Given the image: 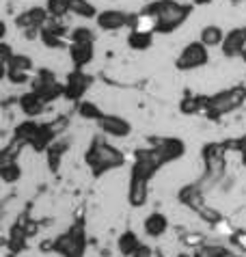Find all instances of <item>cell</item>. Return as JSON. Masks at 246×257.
Returning <instances> with one entry per match:
<instances>
[{"mask_svg":"<svg viewBox=\"0 0 246 257\" xmlns=\"http://www.w3.org/2000/svg\"><path fill=\"white\" fill-rule=\"evenodd\" d=\"M84 164L93 177H102L126 164V154L104 137H95L84 152Z\"/></svg>","mask_w":246,"mask_h":257,"instance_id":"1","label":"cell"},{"mask_svg":"<svg viewBox=\"0 0 246 257\" xmlns=\"http://www.w3.org/2000/svg\"><path fill=\"white\" fill-rule=\"evenodd\" d=\"M145 11L156 18L158 35H171L188 22V18L194 11V5H186L179 0H156V3H149L145 7Z\"/></svg>","mask_w":246,"mask_h":257,"instance_id":"2","label":"cell"},{"mask_svg":"<svg viewBox=\"0 0 246 257\" xmlns=\"http://www.w3.org/2000/svg\"><path fill=\"white\" fill-rule=\"evenodd\" d=\"M246 104V84H231V87L216 91V93L205 97V110L203 115L212 121L225 119L231 112L240 110Z\"/></svg>","mask_w":246,"mask_h":257,"instance_id":"3","label":"cell"},{"mask_svg":"<svg viewBox=\"0 0 246 257\" xmlns=\"http://www.w3.org/2000/svg\"><path fill=\"white\" fill-rule=\"evenodd\" d=\"M52 253L61 257H84L86 255V229L82 220H76L67 231L52 240Z\"/></svg>","mask_w":246,"mask_h":257,"instance_id":"4","label":"cell"},{"mask_svg":"<svg viewBox=\"0 0 246 257\" xmlns=\"http://www.w3.org/2000/svg\"><path fill=\"white\" fill-rule=\"evenodd\" d=\"M209 63V48L201 41H190L182 48V52L177 54L175 59V69L179 71H194V69H201Z\"/></svg>","mask_w":246,"mask_h":257,"instance_id":"5","label":"cell"},{"mask_svg":"<svg viewBox=\"0 0 246 257\" xmlns=\"http://www.w3.org/2000/svg\"><path fill=\"white\" fill-rule=\"evenodd\" d=\"M91 87V76L86 74L84 69H71L67 76H65V82H63V97L67 102H74V104H80L86 91Z\"/></svg>","mask_w":246,"mask_h":257,"instance_id":"6","label":"cell"},{"mask_svg":"<svg viewBox=\"0 0 246 257\" xmlns=\"http://www.w3.org/2000/svg\"><path fill=\"white\" fill-rule=\"evenodd\" d=\"M31 91H35L37 95H41L48 104H52L54 99L63 97V84L56 80V76L52 74V71H48V69L37 71V76L31 80Z\"/></svg>","mask_w":246,"mask_h":257,"instance_id":"7","label":"cell"},{"mask_svg":"<svg viewBox=\"0 0 246 257\" xmlns=\"http://www.w3.org/2000/svg\"><path fill=\"white\" fill-rule=\"evenodd\" d=\"M97 130L102 137L108 139H128L132 134V123L121 117V115H112V112H104V117L97 121Z\"/></svg>","mask_w":246,"mask_h":257,"instance_id":"8","label":"cell"},{"mask_svg":"<svg viewBox=\"0 0 246 257\" xmlns=\"http://www.w3.org/2000/svg\"><path fill=\"white\" fill-rule=\"evenodd\" d=\"M130 22H132V13H128L123 9H104L95 18L97 28L104 33H114V31H121V28H130Z\"/></svg>","mask_w":246,"mask_h":257,"instance_id":"9","label":"cell"},{"mask_svg":"<svg viewBox=\"0 0 246 257\" xmlns=\"http://www.w3.org/2000/svg\"><path fill=\"white\" fill-rule=\"evenodd\" d=\"M177 201H179V205H184L186 210L199 214L205 208V190L199 182L184 184V186L177 190Z\"/></svg>","mask_w":246,"mask_h":257,"instance_id":"10","label":"cell"},{"mask_svg":"<svg viewBox=\"0 0 246 257\" xmlns=\"http://www.w3.org/2000/svg\"><path fill=\"white\" fill-rule=\"evenodd\" d=\"M151 145L158 149L160 158L164 164H171V162H177L184 158L186 154V143L177 137H166V139H151Z\"/></svg>","mask_w":246,"mask_h":257,"instance_id":"11","label":"cell"},{"mask_svg":"<svg viewBox=\"0 0 246 257\" xmlns=\"http://www.w3.org/2000/svg\"><path fill=\"white\" fill-rule=\"evenodd\" d=\"M244 48H246V26L231 28L225 35V41H222V46H220L222 56H227V59H242Z\"/></svg>","mask_w":246,"mask_h":257,"instance_id":"12","label":"cell"},{"mask_svg":"<svg viewBox=\"0 0 246 257\" xmlns=\"http://www.w3.org/2000/svg\"><path fill=\"white\" fill-rule=\"evenodd\" d=\"M67 52H69V61H71V65H74V69H84L95 59V41L69 44Z\"/></svg>","mask_w":246,"mask_h":257,"instance_id":"13","label":"cell"},{"mask_svg":"<svg viewBox=\"0 0 246 257\" xmlns=\"http://www.w3.org/2000/svg\"><path fill=\"white\" fill-rule=\"evenodd\" d=\"M149 182L151 180H143V177L130 175L128 182V203L132 208H143L149 199Z\"/></svg>","mask_w":246,"mask_h":257,"instance_id":"14","label":"cell"},{"mask_svg":"<svg viewBox=\"0 0 246 257\" xmlns=\"http://www.w3.org/2000/svg\"><path fill=\"white\" fill-rule=\"evenodd\" d=\"M18 106L28 119H35V117H39V115L46 112L48 102L41 95L35 93V91H26V93H22L18 97Z\"/></svg>","mask_w":246,"mask_h":257,"instance_id":"15","label":"cell"},{"mask_svg":"<svg viewBox=\"0 0 246 257\" xmlns=\"http://www.w3.org/2000/svg\"><path fill=\"white\" fill-rule=\"evenodd\" d=\"M169 227H171V223H169V218H166V214H162V212H149L147 216H145V220H143V231L149 235V238H162V235L169 231Z\"/></svg>","mask_w":246,"mask_h":257,"instance_id":"16","label":"cell"},{"mask_svg":"<svg viewBox=\"0 0 246 257\" xmlns=\"http://www.w3.org/2000/svg\"><path fill=\"white\" fill-rule=\"evenodd\" d=\"M141 246H143V242H141V238H139V233H136V231L126 229L123 233H119V238H117V251H119V255L132 257Z\"/></svg>","mask_w":246,"mask_h":257,"instance_id":"17","label":"cell"},{"mask_svg":"<svg viewBox=\"0 0 246 257\" xmlns=\"http://www.w3.org/2000/svg\"><path fill=\"white\" fill-rule=\"evenodd\" d=\"M205 97L207 95H201V93H186L179 99V112L182 115H203Z\"/></svg>","mask_w":246,"mask_h":257,"instance_id":"18","label":"cell"},{"mask_svg":"<svg viewBox=\"0 0 246 257\" xmlns=\"http://www.w3.org/2000/svg\"><path fill=\"white\" fill-rule=\"evenodd\" d=\"M225 31L218 26V24H205L199 33V41L205 44L207 48H220L222 41H225Z\"/></svg>","mask_w":246,"mask_h":257,"instance_id":"19","label":"cell"},{"mask_svg":"<svg viewBox=\"0 0 246 257\" xmlns=\"http://www.w3.org/2000/svg\"><path fill=\"white\" fill-rule=\"evenodd\" d=\"M154 37L156 33H145V31H130L128 33V48L134 52H145L154 46Z\"/></svg>","mask_w":246,"mask_h":257,"instance_id":"20","label":"cell"},{"mask_svg":"<svg viewBox=\"0 0 246 257\" xmlns=\"http://www.w3.org/2000/svg\"><path fill=\"white\" fill-rule=\"evenodd\" d=\"M39 127H41V123H37L35 119H26V121H22V123H18L16 132H13V139L24 143V145H31L35 137L39 134Z\"/></svg>","mask_w":246,"mask_h":257,"instance_id":"21","label":"cell"},{"mask_svg":"<svg viewBox=\"0 0 246 257\" xmlns=\"http://www.w3.org/2000/svg\"><path fill=\"white\" fill-rule=\"evenodd\" d=\"M0 180L5 184H18L22 180V167L18 160H5L0 162Z\"/></svg>","mask_w":246,"mask_h":257,"instance_id":"22","label":"cell"},{"mask_svg":"<svg viewBox=\"0 0 246 257\" xmlns=\"http://www.w3.org/2000/svg\"><path fill=\"white\" fill-rule=\"evenodd\" d=\"M69 9L76 18H82V20H95L99 13L95 9V5L89 3V0H69Z\"/></svg>","mask_w":246,"mask_h":257,"instance_id":"23","label":"cell"},{"mask_svg":"<svg viewBox=\"0 0 246 257\" xmlns=\"http://www.w3.org/2000/svg\"><path fill=\"white\" fill-rule=\"evenodd\" d=\"M65 154H67V141H54L52 145L46 149V158H48L50 169H52V171L59 169V164H61Z\"/></svg>","mask_w":246,"mask_h":257,"instance_id":"24","label":"cell"},{"mask_svg":"<svg viewBox=\"0 0 246 257\" xmlns=\"http://www.w3.org/2000/svg\"><path fill=\"white\" fill-rule=\"evenodd\" d=\"M179 242H182V246L190 248V251H197L199 246H203L207 242V235L203 231H197V229H186L179 233Z\"/></svg>","mask_w":246,"mask_h":257,"instance_id":"25","label":"cell"},{"mask_svg":"<svg viewBox=\"0 0 246 257\" xmlns=\"http://www.w3.org/2000/svg\"><path fill=\"white\" fill-rule=\"evenodd\" d=\"M78 115L86 121H95L97 123V121L104 117V110L99 108V104L91 102V99H82V102L78 104Z\"/></svg>","mask_w":246,"mask_h":257,"instance_id":"26","label":"cell"},{"mask_svg":"<svg viewBox=\"0 0 246 257\" xmlns=\"http://www.w3.org/2000/svg\"><path fill=\"white\" fill-rule=\"evenodd\" d=\"M7 244H9V251L22 253L28 246V235H26V231L22 229L20 225H16V227H13V231L9 233V240H7Z\"/></svg>","mask_w":246,"mask_h":257,"instance_id":"27","label":"cell"},{"mask_svg":"<svg viewBox=\"0 0 246 257\" xmlns=\"http://www.w3.org/2000/svg\"><path fill=\"white\" fill-rule=\"evenodd\" d=\"M35 67L33 59L28 54H16L13 59L9 61V65H5V69H11V71H22V74H31Z\"/></svg>","mask_w":246,"mask_h":257,"instance_id":"28","label":"cell"},{"mask_svg":"<svg viewBox=\"0 0 246 257\" xmlns=\"http://www.w3.org/2000/svg\"><path fill=\"white\" fill-rule=\"evenodd\" d=\"M46 9H48V13H50V18L52 20H65V16L71 13L69 0H48Z\"/></svg>","mask_w":246,"mask_h":257,"instance_id":"29","label":"cell"},{"mask_svg":"<svg viewBox=\"0 0 246 257\" xmlns=\"http://www.w3.org/2000/svg\"><path fill=\"white\" fill-rule=\"evenodd\" d=\"M225 253H227V246L205 242L203 246H199L197 251H192V257H225Z\"/></svg>","mask_w":246,"mask_h":257,"instance_id":"30","label":"cell"},{"mask_svg":"<svg viewBox=\"0 0 246 257\" xmlns=\"http://www.w3.org/2000/svg\"><path fill=\"white\" fill-rule=\"evenodd\" d=\"M82 41H95V33L89 26H74L69 31V44H82Z\"/></svg>","mask_w":246,"mask_h":257,"instance_id":"31","label":"cell"},{"mask_svg":"<svg viewBox=\"0 0 246 257\" xmlns=\"http://www.w3.org/2000/svg\"><path fill=\"white\" fill-rule=\"evenodd\" d=\"M199 216H201V220H205V223L209 225V227H214L216 223H218L220 218H225L222 214L218 212V210H214V208H209V205H205L203 210L199 212Z\"/></svg>","mask_w":246,"mask_h":257,"instance_id":"32","label":"cell"},{"mask_svg":"<svg viewBox=\"0 0 246 257\" xmlns=\"http://www.w3.org/2000/svg\"><path fill=\"white\" fill-rule=\"evenodd\" d=\"M229 242H231V246L237 248V251L246 253V229H235L233 233H231Z\"/></svg>","mask_w":246,"mask_h":257,"instance_id":"33","label":"cell"},{"mask_svg":"<svg viewBox=\"0 0 246 257\" xmlns=\"http://www.w3.org/2000/svg\"><path fill=\"white\" fill-rule=\"evenodd\" d=\"M212 229H214V231H218L220 235H227V238H231V233H233V231H235V227H233V225H231V223H229V220H225V218H220V220H218V223H216V225L212 227Z\"/></svg>","mask_w":246,"mask_h":257,"instance_id":"34","label":"cell"},{"mask_svg":"<svg viewBox=\"0 0 246 257\" xmlns=\"http://www.w3.org/2000/svg\"><path fill=\"white\" fill-rule=\"evenodd\" d=\"M132 257H162V255L158 253V251H154V248H151L149 244H143V246H141L139 251H136Z\"/></svg>","mask_w":246,"mask_h":257,"instance_id":"35","label":"cell"},{"mask_svg":"<svg viewBox=\"0 0 246 257\" xmlns=\"http://www.w3.org/2000/svg\"><path fill=\"white\" fill-rule=\"evenodd\" d=\"M214 0H192V5L194 7H207V5H212Z\"/></svg>","mask_w":246,"mask_h":257,"instance_id":"36","label":"cell"},{"mask_svg":"<svg viewBox=\"0 0 246 257\" xmlns=\"http://www.w3.org/2000/svg\"><path fill=\"white\" fill-rule=\"evenodd\" d=\"M240 160H242L244 169H246V147H242V149H240Z\"/></svg>","mask_w":246,"mask_h":257,"instance_id":"37","label":"cell"},{"mask_svg":"<svg viewBox=\"0 0 246 257\" xmlns=\"http://www.w3.org/2000/svg\"><path fill=\"white\" fill-rule=\"evenodd\" d=\"M242 147H246V134H242V137H240V149Z\"/></svg>","mask_w":246,"mask_h":257,"instance_id":"38","label":"cell"},{"mask_svg":"<svg viewBox=\"0 0 246 257\" xmlns=\"http://www.w3.org/2000/svg\"><path fill=\"white\" fill-rule=\"evenodd\" d=\"M237 257H242V255H237Z\"/></svg>","mask_w":246,"mask_h":257,"instance_id":"39","label":"cell"},{"mask_svg":"<svg viewBox=\"0 0 246 257\" xmlns=\"http://www.w3.org/2000/svg\"><path fill=\"white\" fill-rule=\"evenodd\" d=\"M244 84H246V82H244Z\"/></svg>","mask_w":246,"mask_h":257,"instance_id":"40","label":"cell"}]
</instances>
